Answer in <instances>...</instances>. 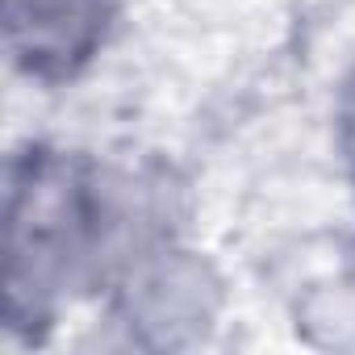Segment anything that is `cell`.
Returning <instances> with one entry per match:
<instances>
[{"label": "cell", "instance_id": "6da1fadb", "mask_svg": "<svg viewBox=\"0 0 355 355\" xmlns=\"http://www.w3.org/2000/svg\"><path fill=\"white\" fill-rule=\"evenodd\" d=\"M218 305V284L205 263L171 255L146 268L130 293V313L159 343H184L209 326Z\"/></svg>", "mask_w": 355, "mask_h": 355}, {"label": "cell", "instance_id": "7a4b0ae2", "mask_svg": "<svg viewBox=\"0 0 355 355\" xmlns=\"http://www.w3.org/2000/svg\"><path fill=\"white\" fill-rule=\"evenodd\" d=\"M96 26L101 0H9V38L30 67H71Z\"/></svg>", "mask_w": 355, "mask_h": 355}, {"label": "cell", "instance_id": "3957f363", "mask_svg": "<svg viewBox=\"0 0 355 355\" xmlns=\"http://www.w3.org/2000/svg\"><path fill=\"white\" fill-rule=\"evenodd\" d=\"M343 125H347V146L355 150V80L347 84V105H343Z\"/></svg>", "mask_w": 355, "mask_h": 355}]
</instances>
